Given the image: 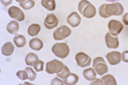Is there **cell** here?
<instances>
[{
  "instance_id": "6da1fadb",
  "label": "cell",
  "mask_w": 128,
  "mask_h": 85,
  "mask_svg": "<svg viewBox=\"0 0 128 85\" xmlns=\"http://www.w3.org/2000/svg\"><path fill=\"white\" fill-rule=\"evenodd\" d=\"M124 13V8L120 3L102 4L99 8L100 15L102 18H108L112 15L119 16Z\"/></svg>"
},
{
  "instance_id": "7a4b0ae2",
  "label": "cell",
  "mask_w": 128,
  "mask_h": 85,
  "mask_svg": "<svg viewBox=\"0 0 128 85\" xmlns=\"http://www.w3.org/2000/svg\"><path fill=\"white\" fill-rule=\"evenodd\" d=\"M78 10L86 18H92L95 16L96 9L95 7L87 0H82L78 4Z\"/></svg>"
},
{
  "instance_id": "3957f363",
  "label": "cell",
  "mask_w": 128,
  "mask_h": 85,
  "mask_svg": "<svg viewBox=\"0 0 128 85\" xmlns=\"http://www.w3.org/2000/svg\"><path fill=\"white\" fill-rule=\"evenodd\" d=\"M52 52L56 56L61 59H64L69 54V46L65 43H56L52 46Z\"/></svg>"
},
{
  "instance_id": "277c9868",
  "label": "cell",
  "mask_w": 128,
  "mask_h": 85,
  "mask_svg": "<svg viewBox=\"0 0 128 85\" xmlns=\"http://www.w3.org/2000/svg\"><path fill=\"white\" fill-rule=\"evenodd\" d=\"M65 65L57 59H54L47 62L46 65V71L49 74H58L62 72Z\"/></svg>"
},
{
  "instance_id": "5b68a950",
  "label": "cell",
  "mask_w": 128,
  "mask_h": 85,
  "mask_svg": "<svg viewBox=\"0 0 128 85\" xmlns=\"http://www.w3.org/2000/svg\"><path fill=\"white\" fill-rule=\"evenodd\" d=\"M93 68L96 73L100 76H102L108 71V68L102 57H98L94 58L93 62Z\"/></svg>"
},
{
  "instance_id": "8992f818",
  "label": "cell",
  "mask_w": 128,
  "mask_h": 85,
  "mask_svg": "<svg viewBox=\"0 0 128 85\" xmlns=\"http://www.w3.org/2000/svg\"><path fill=\"white\" fill-rule=\"evenodd\" d=\"M71 34V30L67 26L62 25L54 30L53 36L55 40L60 41L64 40L69 37Z\"/></svg>"
},
{
  "instance_id": "52a82bcc",
  "label": "cell",
  "mask_w": 128,
  "mask_h": 85,
  "mask_svg": "<svg viewBox=\"0 0 128 85\" xmlns=\"http://www.w3.org/2000/svg\"><path fill=\"white\" fill-rule=\"evenodd\" d=\"M75 58H76L78 65L82 68L90 66L91 62V58L90 57L84 52L78 53L76 54Z\"/></svg>"
},
{
  "instance_id": "ba28073f",
  "label": "cell",
  "mask_w": 128,
  "mask_h": 85,
  "mask_svg": "<svg viewBox=\"0 0 128 85\" xmlns=\"http://www.w3.org/2000/svg\"><path fill=\"white\" fill-rule=\"evenodd\" d=\"M110 32L114 36H118L124 29V25L120 21L111 20L108 24Z\"/></svg>"
},
{
  "instance_id": "9c48e42d",
  "label": "cell",
  "mask_w": 128,
  "mask_h": 85,
  "mask_svg": "<svg viewBox=\"0 0 128 85\" xmlns=\"http://www.w3.org/2000/svg\"><path fill=\"white\" fill-rule=\"evenodd\" d=\"M8 13L10 18L19 22L24 20L25 15L23 10L16 6H12L8 8Z\"/></svg>"
},
{
  "instance_id": "30bf717a",
  "label": "cell",
  "mask_w": 128,
  "mask_h": 85,
  "mask_svg": "<svg viewBox=\"0 0 128 85\" xmlns=\"http://www.w3.org/2000/svg\"><path fill=\"white\" fill-rule=\"evenodd\" d=\"M105 41L108 48L116 49L119 45L118 36H114L108 32L105 35Z\"/></svg>"
},
{
  "instance_id": "8fae6325",
  "label": "cell",
  "mask_w": 128,
  "mask_h": 85,
  "mask_svg": "<svg viewBox=\"0 0 128 85\" xmlns=\"http://www.w3.org/2000/svg\"><path fill=\"white\" fill-rule=\"evenodd\" d=\"M58 24V19L54 14H49L44 20V25L46 28L51 30L56 27Z\"/></svg>"
},
{
  "instance_id": "7c38bea8",
  "label": "cell",
  "mask_w": 128,
  "mask_h": 85,
  "mask_svg": "<svg viewBox=\"0 0 128 85\" xmlns=\"http://www.w3.org/2000/svg\"><path fill=\"white\" fill-rule=\"evenodd\" d=\"M121 55L119 52L113 51L106 55V58L110 65H116L120 63L122 60Z\"/></svg>"
},
{
  "instance_id": "4fadbf2b",
  "label": "cell",
  "mask_w": 128,
  "mask_h": 85,
  "mask_svg": "<svg viewBox=\"0 0 128 85\" xmlns=\"http://www.w3.org/2000/svg\"><path fill=\"white\" fill-rule=\"evenodd\" d=\"M67 23L73 27L78 26L81 23L82 19L80 15L76 12H72L67 18Z\"/></svg>"
},
{
  "instance_id": "5bb4252c",
  "label": "cell",
  "mask_w": 128,
  "mask_h": 85,
  "mask_svg": "<svg viewBox=\"0 0 128 85\" xmlns=\"http://www.w3.org/2000/svg\"><path fill=\"white\" fill-rule=\"evenodd\" d=\"M79 81V77L77 75L70 72L68 73L63 79L64 84L66 85H74Z\"/></svg>"
},
{
  "instance_id": "9a60e30c",
  "label": "cell",
  "mask_w": 128,
  "mask_h": 85,
  "mask_svg": "<svg viewBox=\"0 0 128 85\" xmlns=\"http://www.w3.org/2000/svg\"><path fill=\"white\" fill-rule=\"evenodd\" d=\"M14 51V47L13 44L10 42H7L2 47L1 52L2 54L5 56H10L12 55Z\"/></svg>"
},
{
  "instance_id": "2e32d148",
  "label": "cell",
  "mask_w": 128,
  "mask_h": 85,
  "mask_svg": "<svg viewBox=\"0 0 128 85\" xmlns=\"http://www.w3.org/2000/svg\"><path fill=\"white\" fill-rule=\"evenodd\" d=\"M44 44L42 41L38 38H34L30 41L29 47L32 49L38 51L42 48Z\"/></svg>"
},
{
  "instance_id": "e0dca14e",
  "label": "cell",
  "mask_w": 128,
  "mask_h": 85,
  "mask_svg": "<svg viewBox=\"0 0 128 85\" xmlns=\"http://www.w3.org/2000/svg\"><path fill=\"white\" fill-rule=\"evenodd\" d=\"M83 76L87 81H92L96 78V73L95 70L92 68H90L84 70L82 72Z\"/></svg>"
},
{
  "instance_id": "ac0fdd59",
  "label": "cell",
  "mask_w": 128,
  "mask_h": 85,
  "mask_svg": "<svg viewBox=\"0 0 128 85\" xmlns=\"http://www.w3.org/2000/svg\"><path fill=\"white\" fill-rule=\"evenodd\" d=\"M19 25L18 22L12 20L7 24L6 29L8 32L10 34H16L19 31Z\"/></svg>"
},
{
  "instance_id": "d6986e66",
  "label": "cell",
  "mask_w": 128,
  "mask_h": 85,
  "mask_svg": "<svg viewBox=\"0 0 128 85\" xmlns=\"http://www.w3.org/2000/svg\"><path fill=\"white\" fill-rule=\"evenodd\" d=\"M13 42L17 47L21 48L26 45V41L24 36L16 35L13 38Z\"/></svg>"
},
{
  "instance_id": "ffe728a7",
  "label": "cell",
  "mask_w": 128,
  "mask_h": 85,
  "mask_svg": "<svg viewBox=\"0 0 128 85\" xmlns=\"http://www.w3.org/2000/svg\"><path fill=\"white\" fill-rule=\"evenodd\" d=\"M41 30L40 25L37 24H33L30 25L28 29V34L30 36H35L38 35Z\"/></svg>"
},
{
  "instance_id": "44dd1931",
  "label": "cell",
  "mask_w": 128,
  "mask_h": 85,
  "mask_svg": "<svg viewBox=\"0 0 128 85\" xmlns=\"http://www.w3.org/2000/svg\"><path fill=\"white\" fill-rule=\"evenodd\" d=\"M38 59V57L36 54L34 53H29L26 56L25 61L28 66H33L34 63Z\"/></svg>"
},
{
  "instance_id": "7402d4cb",
  "label": "cell",
  "mask_w": 128,
  "mask_h": 85,
  "mask_svg": "<svg viewBox=\"0 0 128 85\" xmlns=\"http://www.w3.org/2000/svg\"><path fill=\"white\" fill-rule=\"evenodd\" d=\"M41 5L47 10L53 11L56 9V2L54 0H42Z\"/></svg>"
},
{
  "instance_id": "603a6c76",
  "label": "cell",
  "mask_w": 128,
  "mask_h": 85,
  "mask_svg": "<svg viewBox=\"0 0 128 85\" xmlns=\"http://www.w3.org/2000/svg\"><path fill=\"white\" fill-rule=\"evenodd\" d=\"M102 80L104 82V84L105 85H116V81L113 75L110 74L105 75L102 77Z\"/></svg>"
},
{
  "instance_id": "cb8c5ba5",
  "label": "cell",
  "mask_w": 128,
  "mask_h": 85,
  "mask_svg": "<svg viewBox=\"0 0 128 85\" xmlns=\"http://www.w3.org/2000/svg\"><path fill=\"white\" fill-rule=\"evenodd\" d=\"M19 5L25 10H29L34 7L35 2L33 0H26L24 2L20 3Z\"/></svg>"
},
{
  "instance_id": "d4e9b609",
  "label": "cell",
  "mask_w": 128,
  "mask_h": 85,
  "mask_svg": "<svg viewBox=\"0 0 128 85\" xmlns=\"http://www.w3.org/2000/svg\"><path fill=\"white\" fill-rule=\"evenodd\" d=\"M44 62L42 60L38 59L34 63L33 67L36 72H40L44 70Z\"/></svg>"
},
{
  "instance_id": "484cf974",
  "label": "cell",
  "mask_w": 128,
  "mask_h": 85,
  "mask_svg": "<svg viewBox=\"0 0 128 85\" xmlns=\"http://www.w3.org/2000/svg\"><path fill=\"white\" fill-rule=\"evenodd\" d=\"M25 70L26 71L28 74V79L29 80L31 81H34L36 78V74L33 70L30 67H26Z\"/></svg>"
},
{
  "instance_id": "4316f807",
  "label": "cell",
  "mask_w": 128,
  "mask_h": 85,
  "mask_svg": "<svg viewBox=\"0 0 128 85\" xmlns=\"http://www.w3.org/2000/svg\"><path fill=\"white\" fill-rule=\"evenodd\" d=\"M16 76L20 79L21 80H26L28 79V74L26 71L25 70H20L18 71L16 74Z\"/></svg>"
},
{
  "instance_id": "83f0119b",
  "label": "cell",
  "mask_w": 128,
  "mask_h": 85,
  "mask_svg": "<svg viewBox=\"0 0 128 85\" xmlns=\"http://www.w3.org/2000/svg\"><path fill=\"white\" fill-rule=\"evenodd\" d=\"M70 72V70H69V68L66 67V66H64V68L63 70H62V72H60V73L57 74V76L58 78H59L61 79H63L64 76L67 74L68 73Z\"/></svg>"
},
{
  "instance_id": "f1b7e54d",
  "label": "cell",
  "mask_w": 128,
  "mask_h": 85,
  "mask_svg": "<svg viewBox=\"0 0 128 85\" xmlns=\"http://www.w3.org/2000/svg\"><path fill=\"white\" fill-rule=\"evenodd\" d=\"M51 85H64V82L62 80L60 79L59 78H55L54 79L52 80L51 82Z\"/></svg>"
},
{
  "instance_id": "f546056e",
  "label": "cell",
  "mask_w": 128,
  "mask_h": 85,
  "mask_svg": "<svg viewBox=\"0 0 128 85\" xmlns=\"http://www.w3.org/2000/svg\"><path fill=\"white\" fill-rule=\"evenodd\" d=\"M104 85V82L102 80V79H94V80L92 81L90 83V85Z\"/></svg>"
},
{
  "instance_id": "4dcf8cb0",
  "label": "cell",
  "mask_w": 128,
  "mask_h": 85,
  "mask_svg": "<svg viewBox=\"0 0 128 85\" xmlns=\"http://www.w3.org/2000/svg\"><path fill=\"white\" fill-rule=\"evenodd\" d=\"M122 60L125 63H128V51H126L122 53Z\"/></svg>"
},
{
  "instance_id": "1f68e13d",
  "label": "cell",
  "mask_w": 128,
  "mask_h": 85,
  "mask_svg": "<svg viewBox=\"0 0 128 85\" xmlns=\"http://www.w3.org/2000/svg\"><path fill=\"white\" fill-rule=\"evenodd\" d=\"M1 2L4 6L6 7L12 3V0H1Z\"/></svg>"
},
{
  "instance_id": "d6a6232c",
  "label": "cell",
  "mask_w": 128,
  "mask_h": 85,
  "mask_svg": "<svg viewBox=\"0 0 128 85\" xmlns=\"http://www.w3.org/2000/svg\"><path fill=\"white\" fill-rule=\"evenodd\" d=\"M122 20L124 22V23L126 25H128V12L126 13L124 16H123V19Z\"/></svg>"
},
{
  "instance_id": "836d02e7",
  "label": "cell",
  "mask_w": 128,
  "mask_h": 85,
  "mask_svg": "<svg viewBox=\"0 0 128 85\" xmlns=\"http://www.w3.org/2000/svg\"><path fill=\"white\" fill-rule=\"evenodd\" d=\"M16 1L17 2H19V3H23L25 1H26V0H16Z\"/></svg>"
},
{
  "instance_id": "e575fe53",
  "label": "cell",
  "mask_w": 128,
  "mask_h": 85,
  "mask_svg": "<svg viewBox=\"0 0 128 85\" xmlns=\"http://www.w3.org/2000/svg\"><path fill=\"white\" fill-rule=\"evenodd\" d=\"M105 1H108V2H115V1H118V0H105Z\"/></svg>"
},
{
  "instance_id": "d590c367",
  "label": "cell",
  "mask_w": 128,
  "mask_h": 85,
  "mask_svg": "<svg viewBox=\"0 0 128 85\" xmlns=\"http://www.w3.org/2000/svg\"><path fill=\"white\" fill-rule=\"evenodd\" d=\"M36 1H38V0H36Z\"/></svg>"
}]
</instances>
